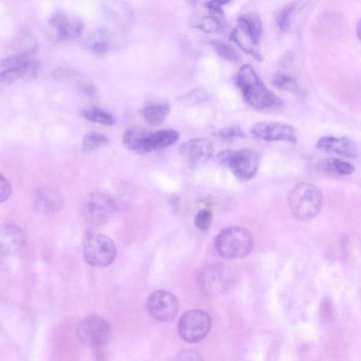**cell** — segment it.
Masks as SVG:
<instances>
[{
	"label": "cell",
	"mask_w": 361,
	"mask_h": 361,
	"mask_svg": "<svg viewBox=\"0 0 361 361\" xmlns=\"http://www.w3.org/2000/svg\"><path fill=\"white\" fill-rule=\"evenodd\" d=\"M235 82L246 102L257 109H264L280 105L281 99L268 90L249 64L239 69Z\"/></svg>",
	"instance_id": "obj_1"
},
{
	"label": "cell",
	"mask_w": 361,
	"mask_h": 361,
	"mask_svg": "<svg viewBox=\"0 0 361 361\" xmlns=\"http://www.w3.org/2000/svg\"><path fill=\"white\" fill-rule=\"evenodd\" d=\"M35 55L36 51H18L6 56L1 62V84L35 78L41 69V62Z\"/></svg>",
	"instance_id": "obj_2"
},
{
	"label": "cell",
	"mask_w": 361,
	"mask_h": 361,
	"mask_svg": "<svg viewBox=\"0 0 361 361\" xmlns=\"http://www.w3.org/2000/svg\"><path fill=\"white\" fill-rule=\"evenodd\" d=\"M288 205L298 219L307 221L315 217L322 205V195L319 188L308 182L295 185L288 195Z\"/></svg>",
	"instance_id": "obj_3"
},
{
	"label": "cell",
	"mask_w": 361,
	"mask_h": 361,
	"mask_svg": "<svg viewBox=\"0 0 361 361\" xmlns=\"http://www.w3.org/2000/svg\"><path fill=\"white\" fill-rule=\"evenodd\" d=\"M215 161L228 167L238 180L247 182L257 173L260 155L250 149H225L216 155Z\"/></svg>",
	"instance_id": "obj_4"
},
{
	"label": "cell",
	"mask_w": 361,
	"mask_h": 361,
	"mask_svg": "<svg viewBox=\"0 0 361 361\" xmlns=\"http://www.w3.org/2000/svg\"><path fill=\"white\" fill-rule=\"evenodd\" d=\"M219 255L227 259H237L247 255L253 247L250 232L240 226H231L222 230L215 240Z\"/></svg>",
	"instance_id": "obj_5"
},
{
	"label": "cell",
	"mask_w": 361,
	"mask_h": 361,
	"mask_svg": "<svg viewBox=\"0 0 361 361\" xmlns=\"http://www.w3.org/2000/svg\"><path fill=\"white\" fill-rule=\"evenodd\" d=\"M82 253L87 264L104 267L114 261L116 248L114 241L107 235L89 231L85 232L82 238Z\"/></svg>",
	"instance_id": "obj_6"
},
{
	"label": "cell",
	"mask_w": 361,
	"mask_h": 361,
	"mask_svg": "<svg viewBox=\"0 0 361 361\" xmlns=\"http://www.w3.org/2000/svg\"><path fill=\"white\" fill-rule=\"evenodd\" d=\"M83 29L84 23L79 16L64 11L52 13L45 24L47 36L56 42L76 39L81 35Z\"/></svg>",
	"instance_id": "obj_7"
},
{
	"label": "cell",
	"mask_w": 361,
	"mask_h": 361,
	"mask_svg": "<svg viewBox=\"0 0 361 361\" xmlns=\"http://www.w3.org/2000/svg\"><path fill=\"white\" fill-rule=\"evenodd\" d=\"M116 204L109 195L94 192L87 195L80 204V213L87 222L101 224L109 220L114 214Z\"/></svg>",
	"instance_id": "obj_8"
},
{
	"label": "cell",
	"mask_w": 361,
	"mask_h": 361,
	"mask_svg": "<svg viewBox=\"0 0 361 361\" xmlns=\"http://www.w3.org/2000/svg\"><path fill=\"white\" fill-rule=\"evenodd\" d=\"M75 334L80 343L88 346L99 347L109 341L111 329L103 317L90 315L78 323Z\"/></svg>",
	"instance_id": "obj_9"
},
{
	"label": "cell",
	"mask_w": 361,
	"mask_h": 361,
	"mask_svg": "<svg viewBox=\"0 0 361 361\" xmlns=\"http://www.w3.org/2000/svg\"><path fill=\"white\" fill-rule=\"evenodd\" d=\"M212 326L209 315L202 310L195 309L185 312L180 318L178 329L180 337L189 343L204 338Z\"/></svg>",
	"instance_id": "obj_10"
},
{
	"label": "cell",
	"mask_w": 361,
	"mask_h": 361,
	"mask_svg": "<svg viewBox=\"0 0 361 361\" xmlns=\"http://www.w3.org/2000/svg\"><path fill=\"white\" fill-rule=\"evenodd\" d=\"M233 280L232 270L226 264L219 262L206 266L199 276L202 289L211 295H219L228 290Z\"/></svg>",
	"instance_id": "obj_11"
},
{
	"label": "cell",
	"mask_w": 361,
	"mask_h": 361,
	"mask_svg": "<svg viewBox=\"0 0 361 361\" xmlns=\"http://www.w3.org/2000/svg\"><path fill=\"white\" fill-rule=\"evenodd\" d=\"M251 134L262 140L285 141L292 144L298 142L296 130L290 124L279 121H263L252 125Z\"/></svg>",
	"instance_id": "obj_12"
},
{
	"label": "cell",
	"mask_w": 361,
	"mask_h": 361,
	"mask_svg": "<svg viewBox=\"0 0 361 361\" xmlns=\"http://www.w3.org/2000/svg\"><path fill=\"white\" fill-rule=\"evenodd\" d=\"M149 314L156 320L165 322L173 320L179 309L176 297L171 293L159 290L153 292L147 301Z\"/></svg>",
	"instance_id": "obj_13"
},
{
	"label": "cell",
	"mask_w": 361,
	"mask_h": 361,
	"mask_svg": "<svg viewBox=\"0 0 361 361\" xmlns=\"http://www.w3.org/2000/svg\"><path fill=\"white\" fill-rule=\"evenodd\" d=\"M180 154L190 169L204 165L212 157L214 147L206 138H194L183 143L179 148Z\"/></svg>",
	"instance_id": "obj_14"
},
{
	"label": "cell",
	"mask_w": 361,
	"mask_h": 361,
	"mask_svg": "<svg viewBox=\"0 0 361 361\" xmlns=\"http://www.w3.org/2000/svg\"><path fill=\"white\" fill-rule=\"evenodd\" d=\"M316 147L347 158L355 159L359 155L357 145L347 137L322 136L317 140Z\"/></svg>",
	"instance_id": "obj_15"
},
{
	"label": "cell",
	"mask_w": 361,
	"mask_h": 361,
	"mask_svg": "<svg viewBox=\"0 0 361 361\" xmlns=\"http://www.w3.org/2000/svg\"><path fill=\"white\" fill-rule=\"evenodd\" d=\"M179 133L173 129H163L147 132L145 135L137 153L147 154L174 144L179 138Z\"/></svg>",
	"instance_id": "obj_16"
},
{
	"label": "cell",
	"mask_w": 361,
	"mask_h": 361,
	"mask_svg": "<svg viewBox=\"0 0 361 361\" xmlns=\"http://www.w3.org/2000/svg\"><path fill=\"white\" fill-rule=\"evenodd\" d=\"M118 37L106 28H98L86 37L84 44L91 52L103 55L119 46Z\"/></svg>",
	"instance_id": "obj_17"
},
{
	"label": "cell",
	"mask_w": 361,
	"mask_h": 361,
	"mask_svg": "<svg viewBox=\"0 0 361 361\" xmlns=\"http://www.w3.org/2000/svg\"><path fill=\"white\" fill-rule=\"evenodd\" d=\"M63 202L61 194L51 188H39L33 195L35 207L39 212L45 214L58 212L63 207Z\"/></svg>",
	"instance_id": "obj_18"
},
{
	"label": "cell",
	"mask_w": 361,
	"mask_h": 361,
	"mask_svg": "<svg viewBox=\"0 0 361 361\" xmlns=\"http://www.w3.org/2000/svg\"><path fill=\"white\" fill-rule=\"evenodd\" d=\"M25 235L22 229L14 224H6L1 229V252L11 255L18 252L23 245Z\"/></svg>",
	"instance_id": "obj_19"
},
{
	"label": "cell",
	"mask_w": 361,
	"mask_h": 361,
	"mask_svg": "<svg viewBox=\"0 0 361 361\" xmlns=\"http://www.w3.org/2000/svg\"><path fill=\"white\" fill-rule=\"evenodd\" d=\"M238 27L247 33L258 45L262 35V25L259 16L255 13H247L238 18Z\"/></svg>",
	"instance_id": "obj_20"
},
{
	"label": "cell",
	"mask_w": 361,
	"mask_h": 361,
	"mask_svg": "<svg viewBox=\"0 0 361 361\" xmlns=\"http://www.w3.org/2000/svg\"><path fill=\"white\" fill-rule=\"evenodd\" d=\"M170 106L166 103H152L146 105L141 114L147 123L153 126L161 124L170 113Z\"/></svg>",
	"instance_id": "obj_21"
},
{
	"label": "cell",
	"mask_w": 361,
	"mask_h": 361,
	"mask_svg": "<svg viewBox=\"0 0 361 361\" xmlns=\"http://www.w3.org/2000/svg\"><path fill=\"white\" fill-rule=\"evenodd\" d=\"M231 39L235 42L245 52L257 61H262V56L259 52V45L251 37L239 27L234 29L231 35Z\"/></svg>",
	"instance_id": "obj_22"
},
{
	"label": "cell",
	"mask_w": 361,
	"mask_h": 361,
	"mask_svg": "<svg viewBox=\"0 0 361 361\" xmlns=\"http://www.w3.org/2000/svg\"><path fill=\"white\" fill-rule=\"evenodd\" d=\"M274 85L278 89L301 95L302 91L294 77L286 73H277L272 79Z\"/></svg>",
	"instance_id": "obj_23"
},
{
	"label": "cell",
	"mask_w": 361,
	"mask_h": 361,
	"mask_svg": "<svg viewBox=\"0 0 361 361\" xmlns=\"http://www.w3.org/2000/svg\"><path fill=\"white\" fill-rule=\"evenodd\" d=\"M109 144V140L104 134L98 132H89L82 140L81 150L83 152H90Z\"/></svg>",
	"instance_id": "obj_24"
},
{
	"label": "cell",
	"mask_w": 361,
	"mask_h": 361,
	"mask_svg": "<svg viewBox=\"0 0 361 361\" xmlns=\"http://www.w3.org/2000/svg\"><path fill=\"white\" fill-rule=\"evenodd\" d=\"M322 167L324 171L332 175L348 176L354 171L351 164L339 159H329L323 163Z\"/></svg>",
	"instance_id": "obj_25"
},
{
	"label": "cell",
	"mask_w": 361,
	"mask_h": 361,
	"mask_svg": "<svg viewBox=\"0 0 361 361\" xmlns=\"http://www.w3.org/2000/svg\"><path fill=\"white\" fill-rule=\"evenodd\" d=\"M82 116L90 121L105 126H112L116 123L115 118L111 114L96 107L84 110Z\"/></svg>",
	"instance_id": "obj_26"
},
{
	"label": "cell",
	"mask_w": 361,
	"mask_h": 361,
	"mask_svg": "<svg viewBox=\"0 0 361 361\" xmlns=\"http://www.w3.org/2000/svg\"><path fill=\"white\" fill-rule=\"evenodd\" d=\"M147 131L139 128H128L123 135V144L128 149L137 152Z\"/></svg>",
	"instance_id": "obj_27"
},
{
	"label": "cell",
	"mask_w": 361,
	"mask_h": 361,
	"mask_svg": "<svg viewBox=\"0 0 361 361\" xmlns=\"http://www.w3.org/2000/svg\"><path fill=\"white\" fill-rule=\"evenodd\" d=\"M211 45L221 58L232 62L239 61L240 56L238 52L227 44L219 40H213L211 42Z\"/></svg>",
	"instance_id": "obj_28"
},
{
	"label": "cell",
	"mask_w": 361,
	"mask_h": 361,
	"mask_svg": "<svg viewBox=\"0 0 361 361\" xmlns=\"http://www.w3.org/2000/svg\"><path fill=\"white\" fill-rule=\"evenodd\" d=\"M209 97V94L204 90L195 89L185 95L181 101L188 105H196L207 101Z\"/></svg>",
	"instance_id": "obj_29"
},
{
	"label": "cell",
	"mask_w": 361,
	"mask_h": 361,
	"mask_svg": "<svg viewBox=\"0 0 361 361\" xmlns=\"http://www.w3.org/2000/svg\"><path fill=\"white\" fill-rule=\"evenodd\" d=\"M295 8L294 4L286 6L279 13L277 17V24L279 29L283 32L288 30L291 14Z\"/></svg>",
	"instance_id": "obj_30"
},
{
	"label": "cell",
	"mask_w": 361,
	"mask_h": 361,
	"mask_svg": "<svg viewBox=\"0 0 361 361\" xmlns=\"http://www.w3.org/2000/svg\"><path fill=\"white\" fill-rule=\"evenodd\" d=\"M216 135L226 140H233L245 136L243 129L238 126H231L219 130Z\"/></svg>",
	"instance_id": "obj_31"
},
{
	"label": "cell",
	"mask_w": 361,
	"mask_h": 361,
	"mask_svg": "<svg viewBox=\"0 0 361 361\" xmlns=\"http://www.w3.org/2000/svg\"><path fill=\"white\" fill-rule=\"evenodd\" d=\"M212 222V214L211 212L202 209L199 211L195 217V226L202 231H207L211 226Z\"/></svg>",
	"instance_id": "obj_32"
},
{
	"label": "cell",
	"mask_w": 361,
	"mask_h": 361,
	"mask_svg": "<svg viewBox=\"0 0 361 361\" xmlns=\"http://www.w3.org/2000/svg\"><path fill=\"white\" fill-rule=\"evenodd\" d=\"M321 316L326 322H332L334 320V313L332 304L329 299L322 300L320 305Z\"/></svg>",
	"instance_id": "obj_33"
},
{
	"label": "cell",
	"mask_w": 361,
	"mask_h": 361,
	"mask_svg": "<svg viewBox=\"0 0 361 361\" xmlns=\"http://www.w3.org/2000/svg\"><path fill=\"white\" fill-rule=\"evenodd\" d=\"M0 185H1V202L6 201L12 192L11 185L6 178L3 174L0 175Z\"/></svg>",
	"instance_id": "obj_34"
},
{
	"label": "cell",
	"mask_w": 361,
	"mask_h": 361,
	"mask_svg": "<svg viewBox=\"0 0 361 361\" xmlns=\"http://www.w3.org/2000/svg\"><path fill=\"white\" fill-rule=\"evenodd\" d=\"M76 75L77 73L74 70L64 68L55 70L53 73V75L56 78L66 80L75 78Z\"/></svg>",
	"instance_id": "obj_35"
},
{
	"label": "cell",
	"mask_w": 361,
	"mask_h": 361,
	"mask_svg": "<svg viewBox=\"0 0 361 361\" xmlns=\"http://www.w3.org/2000/svg\"><path fill=\"white\" fill-rule=\"evenodd\" d=\"M178 360H202L200 355L195 350L188 349L183 350L178 355Z\"/></svg>",
	"instance_id": "obj_36"
},
{
	"label": "cell",
	"mask_w": 361,
	"mask_h": 361,
	"mask_svg": "<svg viewBox=\"0 0 361 361\" xmlns=\"http://www.w3.org/2000/svg\"><path fill=\"white\" fill-rule=\"evenodd\" d=\"M232 0H209L206 6L209 11L221 9V6L231 2Z\"/></svg>",
	"instance_id": "obj_37"
},
{
	"label": "cell",
	"mask_w": 361,
	"mask_h": 361,
	"mask_svg": "<svg viewBox=\"0 0 361 361\" xmlns=\"http://www.w3.org/2000/svg\"><path fill=\"white\" fill-rule=\"evenodd\" d=\"M82 90L86 95L93 97L95 94L96 90L93 85H87L82 87Z\"/></svg>",
	"instance_id": "obj_38"
},
{
	"label": "cell",
	"mask_w": 361,
	"mask_h": 361,
	"mask_svg": "<svg viewBox=\"0 0 361 361\" xmlns=\"http://www.w3.org/2000/svg\"><path fill=\"white\" fill-rule=\"evenodd\" d=\"M357 36L361 41V19L360 20L357 27Z\"/></svg>",
	"instance_id": "obj_39"
},
{
	"label": "cell",
	"mask_w": 361,
	"mask_h": 361,
	"mask_svg": "<svg viewBox=\"0 0 361 361\" xmlns=\"http://www.w3.org/2000/svg\"><path fill=\"white\" fill-rule=\"evenodd\" d=\"M199 0H190L191 2H192L193 4H196Z\"/></svg>",
	"instance_id": "obj_40"
}]
</instances>
